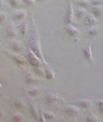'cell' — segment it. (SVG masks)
I'll use <instances>...</instances> for the list:
<instances>
[{
	"instance_id": "cell-35",
	"label": "cell",
	"mask_w": 103,
	"mask_h": 122,
	"mask_svg": "<svg viewBox=\"0 0 103 122\" xmlns=\"http://www.w3.org/2000/svg\"><path fill=\"white\" fill-rule=\"evenodd\" d=\"M3 3H4V1L3 0H0V6H2L3 5Z\"/></svg>"
},
{
	"instance_id": "cell-25",
	"label": "cell",
	"mask_w": 103,
	"mask_h": 122,
	"mask_svg": "<svg viewBox=\"0 0 103 122\" xmlns=\"http://www.w3.org/2000/svg\"><path fill=\"white\" fill-rule=\"evenodd\" d=\"M43 114L46 120H53V119H55V114L52 112H49V111H45L43 112Z\"/></svg>"
},
{
	"instance_id": "cell-23",
	"label": "cell",
	"mask_w": 103,
	"mask_h": 122,
	"mask_svg": "<svg viewBox=\"0 0 103 122\" xmlns=\"http://www.w3.org/2000/svg\"><path fill=\"white\" fill-rule=\"evenodd\" d=\"M12 121L14 122H22L25 121V118L24 117L22 114L19 113V112H16L13 114L12 116Z\"/></svg>"
},
{
	"instance_id": "cell-3",
	"label": "cell",
	"mask_w": 103,
	"mask_h": 122,
	"mask_svg": "<svg viewBox=\"0 0 103 122\" xmlns=\"http://www.w3.org/2000/svg\"><path fill=\"white\" fill-rule=\"evenodd\" d=\"M45 101H46L47 104L50 105H58V104H64L65 103V100L62 98L60 95L57 94L55 92H49L45 98Z\"/></svg>"
},
{
	"instance_id": "cell-24",
	"label": "cell",
	"mask_w": 103,
	"mask_h": 122,
	"mask_svg": "<svg viewBox=\"0 0 103 122\" xmlns=\"http://www.w3.org/2000/svg\"><path fill=\"white\" fill-rule=\"evenodd\" d=\"M76 3H77V5L78 6L83 8V9L88 7L90 4L89 0H77V1H76Z\"/></svg>"
},
{
	"instance_id": "cell-17",
	"label": "cell",
	"mask_w": 103,
	"mask_h": 122,
	"mask_svg": "<svg viewBox=\"0 0 103 122\" xmlns=\"http://www.w3.org/2000/svg\"><path fill=\"white\" fill-rule=\"evenodd\" d=\"M45 66L44 67V69H45V77L47 79H49V80L53 79L55 78L54 71H53V70L50 67V66H49L48 63H45Z\"/></svg>"
},
{
	"instance_id": "cell-28",
	"label": "cell",
	"mask_w": 103,
	"mask_h": 122,
	"mask_svg": "<svg viewBox=\"0 0 103 122\" xmlns=\"http://www.w3.org/2000/svg\"><path fill=\"white\" fill-rule=\"evenodd\" d=\"M86 121H89V122H96V121H99V118H98V117L96 115V114H89L88 116H87Z\"/></svg>"
},
{
	"instance_id": "cell-6",
	"label": "cell",
	"mask_w": 103,
	"mask_h": 122,
	"mask_svg": "<svg viewBox=\"0 0 103 122\" xmlns=\"http://www.w3.org/2000/svg\"><path fill=\"white\" fill-rule=\"evenodd\" d=\"M71 103L80 108H89L90 107L92 106L93 101L90 100V99H77V100L71 101Z\"/></svg>"
},
{
	"instance_id": "cell-30",
	"label": "cell",
	"mask_w": 103,
	"mask_h": 122,
	"mask_svg": "<svg viewBox=\"0 0 103 122\" xmlns=\"http://www.w3.org/2000/svg\"><path fill=\"white\" fill-rule=\"evenodd\" d=\"M97 105H98V108L99 112L103 114V100L102 99H99L97 101Z\"/></svg>"
},
{
	"instance_id": "cell-19",
	"label": "cell",
	"mask_w": 103,
	"mask_h": 122,
	"mask_svg": "<svg viewBox=\"0 0 103 122\" xmlns=\"http://www.w3.org/2000/svg\"><path fill=\"white\" fill-rule=\"evenodd\" d=\"M18 30L21 36H25L28 30V23L25 21L21 22L18 26Z\"/></svg>"
},
{
	"instance_id": "cell-5",
	"label": "cell",
	"mask_w": 103,
	"mask_h": 122,
	"mask_svg": "<svg viewBox=\"0 0 103 122\" xmlns=\"http://www.w3.org/2000/svg\"><path fill=\"white\" fill-rule=\"evenodd\" d=\"M64 113L66 116L69 117H76L79 114L80 112V109L79 107L76 106V105H67L65 108L63 109Z\"/></svg>"
},
{
	"instance_id": "cell-37",
	"label": "cell",
	"mask_w": 103,
	"mask_h": 122,
	"mask_svg": "<svg viewBox=\"0 0 103 122\" xmlns=\"http://www.w3.org/2000/svg\"><path fill=\"white\" fill-rule=\"evenodd\" d=\"M36 1H40V2H41V1H43V0H36Z\"/></svg>"
},
{
	"instance_id": "cell-20",
	"label": "cell",
	"mask_w": 103,
	"mask_h": 122,
	"mask_svg": "<svg viewBox=\"0 0 103 122\" xmlns=\"http://www.w3.org/2000/svg\"><path fill=\"white\" fill-rule=\"evenodd\" d=\"M75 16L77 18L78 20H81V19H83V18L85 17V15L87 14L86 11L85 10V9H83V8H77V9L75 11Z\"/></svg>"
},
{
	"instance_id": "cell-32",
	"label": "cell",
	"mask_w": 103,
	"mask_h": 122,
	"mask_svg": "<svg viewBox=\"0 0 103 122\" xmlns=\"http://www.w3.org/2000/svg\"><path fill=\"white\" fill-rule=\"evenodd\" d=\"M6 19V15L2 12V11H1L0 12V24H2V23L5 21Z\"/></svg>"
},
{
	"instance_id": "cell-7",
	"label": "cell",
	"mask_w": 103,
	"mask_h": 122,
	"mask_svg": "<svg viewBox=\"0 0 103 122\" xmlns=\"http://www.w3.org/2000/svg\"><path fill=\"white\" fill-rule=\"evenodd\" d=\"M8 55H9L10 58L15 63L18 64V66H23L25 65L26 60L24 57L21 56V55L18 54L16 53H8Z\"/></svg>"
},
{
	"instance_id": "cell-26",
	"label": "cell",
	"mask_w": 103,
	"mask_h": 122,
	"mask_svg": "<svg viewBox=\"0 0 103 122\" xmlns=\"http://www.w3.org/2000/svg\"><path fill=\"white\" fill-rule=\"evenodd\" d=\"M97 31H98V28H96V27L92 26L90 28L88 29V30H87V33H88V35L89 36L93 37V36L96 35V34H97Z\"/></svg>"
},
{
	"instance_id": "cell-1",
	"label": "cell",
	"mask_w": 103,
	"mask_h": 122,
	"mask_svg": "<svg viewBox=\"0 0 103 122\" xmlns=\"http://www.w3.org/2000/svg\"><path fill=\"white\" fill-rule=\"evenodd\" d=\"M31 29H30V34L28 40V44L30 49L36 53V54L40 57L41 60H43L44 62V58L42 53L41 48V41H40V34L38 30V28L36 25L35 20H34L33 16L31 18Z\"/></svg>"
},
{
	"instance_id": "cell-29",
	"label": "cell",
	"mask_w": 103,
	"mask_h": 122,
	"mask_svg": "<svg viewBox=\"0 0 103 122\" xmlns=\"http://www.w3.org/2000/svg\"><path fill=\"white\" fill-rule=\"evenodd\" d=\"M23 3L26 6H33L35 5V2H36V0H22Z\"/></svg>"
},
{
	"instance_id": "cell-21",
	"label": "cell",
	"mask_w": 103,
	"mask_h": 122,
	"mask_svg": "<svg viewBox=\"0 0 103 122\" xmlns=\"http://www.w3.org/2000/svg\"><path fill=\"white\" fill-rule=\"evenodd\" d=\"M91 11L92 14L94 15L95 17H99L102 15L103 9L102 5H93L91 9Z\"/></svg>"
},
{
	"instance_id": "cell-12",
	"label": "cell",
	"mask_w": 103,
	"mask_h": 122,
	"mask_svg": "<svg viewBox=\"0 0 103 122\" xmlns=\"http://www.w3.org/2000/svg\"><path fill=\"white\" fill-rule=\"evenodd\" d=\"M27 11L24 9H18L12 14V18L14 21H21L27 17Z\"/></svg>"
},
{
	"instance_id": "cell-22",
	"label": "cell",
	"mask_w": 103,
	"mask_h": 122,
	"mask_svg": "<svg viewBox=\"0 0 103 122\" xmlns=\"http://www.w3.org/2000/svg\"><path fill=\"white\" fill-rule=\"evenodd\" d=\"M33 72L36 76H40V77H45V69L41 66L33 67Z\"/></svg>"
},
{
	"instance_id": "cell-2",
	"label": "cell",
	"mask_w": 103,
	"mask_h": 122,
	"mask_svg": "<svg viewBox=\"0 0 103 122\" xmlns=\"http://www.w3.org/2000/svg\"><path fill=\"white\" fill-rule=\"evenodd\" d=\"M74 5L73 2L71 1H68L66 4L65 9H64V22L65 25H70L73 21L74 19Z\"/></svg>"
},
{
	"instance_id": "cell-15",
	"label": "cell",
	"mask_w": 103,
	"mask_h": 122,
	"mask_svg": "<svg viewBox=\"0 0 103 122\" xmlns=\"http://www.w3.org/2000/svg\"><path fill=\"white\" fill-rule=\"evenodd\" d=\"M13 104L14 107L16 108L18 110L22 111L26 108V103L24 98H15L13 101Z\"/></svg>"
},
{
	"instance_id": "cell-16",
	"label": "cell",
	"mask_w": 103,
	"mask_h": 122,
	"mask_svg": "<svg viewBox=\"0 0 103 122\" xmlns=\"http://www.w3.org/2000/svg\"><path fill=\"white\" fill-rule=\"evenodd\" d=\"M25 82L27 84H35L38 82V79L35 73H32L30 72H27L25 74Z\"/></svg>"
},
{
	"instance_id": "cell-31",
	"label": "cell",
	"mask_w": 103,
	"mask_h": 122,
	"mask_svg": "<svg viewBox=\"0 0 103 122\" xmlns=\"http://www.w3.org/2000/svg\"><path fill=\"white\" fill-rule=\"evenodd\" d=\"M91 3L93 5H103V0H93Z\"/></svg>"
},
{
	"instance_id": "cell-33",
	"label": "cell",
	"mask_w": 103,
	"mask_h": 122,
	"mask_svg": "<svg viewBox=\"0 0 103 122\" xmlns=\"http://www.w3.org/2000/svg\"><path fill=\"white\" fill-rule=\"evenodd\" d=\"M38 121H40V122H45V121H46V119H45V117H44L43 113H42V112L40 113V114H39V117H38Z\"/></svg>"
},
{
	"instance_id": "cell-4",
	"label": "cell",
	"mask_w": 103,
	"mask_h": 122,
	"mask_svg": "<svg viewBox=\"0 0 103 122\" xmlns=\"http://www.w3.org/2000/svg\"><path fill=\"white\" fill-rule=\"evenodd\" d=\"M27 60L33 67L39 66L42 65L41 59L30 49L27 52Z\"/></svg>"
},
{
	"instance_id": "cell-27",
	"label": "cell",
	"mask_w": 103,
	"mask_h": 122,
	"mask_svg": "<svg viewBox=\"0 0 103 122\" xmlns=\"http://www.w3.org/2000/svg\"><path fill=\"white\" fill-rule=\"evenodd\" d=\"M9 2L10 5L13 8H18L21 5V0H9Z\"/></svg>"
},
{
	"instance_id": "cell-10",
	"label": "cell",
	"mask_w": 103,
	"mask_h": 122,
	"mask_svg": "<svg viewBox=\"0 0 103 122\" xmlns=\"http://www.w3.org/2000/svg\"><path fill=\"white\" fill-rule=\"evenodd\" d=\"M18 28L15 26L13 23H9V25L7 26V28H6V34L8 37H11V38H14V37H16L18 35Z\"/></svg>"
},
{
	"instance_id": "cell-9",
	"label": "cell",
	"mask_w": 103,
	"mask_h": 122,
	"mask_svg": "<svg viewBox=\"0 0 103 122\" xmlns=\"http://www.w3.org/2000/svg\"><path fill=\"white\" fill-rule=\"evenodd\" d=\"M64 31L68 36L71 37H75L78 36L80 33V30L77 28H76L75 26L72 25L71 24L70 25H66L65 28H64Z\"/></svg>"
},
{
	"instance_id": "cell-14",
	"label": "cell",
	"mask_w": 103,
	"mask_h": 122,
	"mask_svg": "<svg viewBox=\"0 0 103 122\" xmlns=\"http://www.w3.org/2000/svg\"><path fill=\"white\" fill-rule=\"evenodd\" d=\"M41 90L42 89L40 86H33V87L25 89V92L26 94H27L29 96L35 97L41 92Z\"/></svg>"
},
{
	"instance_id": "cell-38",
	"label": "cell",
	"mask_w": 103,
	"mask_h": 122,
	"mask_svg": "<svg viewBox=\"0 0 103 122\" xmlns=\"http://www.w3.org/2000/svg\"><path fill=\"white\" fill-rule=\"evenodd\" d=\"M0 49H1V44H0Z\"/></svg>"
},
{
	"instance_id": "cell-36",
	"label": "cell",
	"mask_w": 103,
	"mask_h": 122,
	"mask_svg": "<svg viewBox=\"0 0 103 122\" xmlns=\"http://www.w3.org/2000/svg\"><path fill=\"white\" fill-rule=\"evenodd\" d=\"M2 83H1V82H0V89H1V88H2Z\"/></svg>"
},
{
	"instance_id": "cell-8",
	"label": "cell",
	"mask_w": 103,
	"mask_h": 122,
	"mask_svg": "<svg viewBox=\"0 0 103 122\" xmlns=\"http://www.w3.org/2000/svg\"><path fill=\"white\" fill-rule=\"evenodd\" d=\"M83 56L84 58L88 61L90 63H93V52H92V47L90 45H86L83 48Z\"/></svg>"
},
{
	"instance_id": "cell-34",
	"label": "cell",
	"mask_w": 103,
	"mask_h": 122,
	"mask_svg": "<svg viewBox=\"0 0 103 122\" xmlns=\"http://www.w3.org/2000/svg\"><path fill=\"white\" fill-rule=\"evenodd\" d=\"M3 114H4V112H3L2 108L0 107V117H2L3 116Z\"/></svg>"
},
{
	"instance_id": "cell-13",
	"label": "cell",
	"mask_w": 103,
	"mask_h": 122,
	"mask_svg": "<svg viewBox=\"0 0 103 122\" xmlns=\"http://www.w3.org/2000/svg\"><path fill=\"white\" fill-rule=\"evenodd\" d=\"M83 22L86 26H93L96 22V17L93 14H86L85 17L83 18Z\"/></svg>"
},
{
	"instance_id": "cell-11",
	"label": "cell",
	"mask_w": 103,
	"mask_h": 122,
	"mask_svg": "<svg viewBox=\"0 0 103 122\" xmlns=\"http://www.w3.org/2000/svg\"><path fill=\"white\" fill-rule=\"evenodd\" d=\"M10 44H11V49H12L15 53L22 52L23 50H24V46H23L22 43L20 41L12 39L10 41Z\"/></svg>"
},
{
	"instance_id": "cell-18",
	"label": "cell",
	"mask_w": 103,
	"mask_h": 122,
	"mask_svg": "<svg viewBox=\"0 0 103 122\" xmlns=\"http://www.w3.org/2000/svg\"><path fill=\"white\" fill-rule=\"evenodd\" d=\"M29 109H30V114L32 115V117L33 118H35V119H38V117H39V114H40V112L39 111H38V108L36 105L35 103H33L32 102H30V105H29Z\"/></svg>"
}]
</instances>
